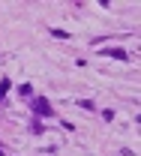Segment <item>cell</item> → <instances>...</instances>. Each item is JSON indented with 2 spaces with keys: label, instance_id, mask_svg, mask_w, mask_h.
<instances>
[{
  "label": "cell",
  "instance_id": "1",
  "mask_svg": "<svg viewBox=\"0 0 141 156\" xmlns=\"http://www.w3.org/2000/svg\"><path fill=\"white\" fill-rule=\"evenodd\" d=\"M33 114L36 117H57V111L51 108V102L45 96H33Z\"/></svg>",
  "mask_w": 141,
  "mask_h": 156
},
{
  "label": "cell",
  "instance_id": "2",
  "mask_svg": "<svg viewBox=\"0 0 141 156\" xmlns=\"http://www.w3.org/2000/svg\"><path fill=\"white\" fill-rule=\"evenodd\" d=\"M102 54H108V57H114V60H129V54H126V48H102Z\"/></svg>",
  "mask_w": 141,
  "mask_h": 156
},
{
  "label": "cell",
  "instance_id": "3",
  "mask_svg": "<svg viewBox=\"0 0 141 156\" xmlns=\"http://www.w3.org/2000/svg\"><path fill=\"white\" fill-rule=\"evenodd\" d=\"M18 96H21V99H33V84H30V81L18 84Z\"/></svg>",
  "mask_w": 141,
  "mask_h": 156
},
{
  "label": "cell",
  "instance_id": "4",
  "mask_svg": "<svg viewBox=\"0 0 141 156\" xmlns=\"http://www.w3.org/2000/svg\"><path fill=\"white\" fill-rule=\"evenodd\" d=\"M75 105L84 108V111H96V102H93V99H75Z\"/></svg>",
  "mask_w": 141,
  "mask_h": 156
},
{
  "label": "cell",
  "instance_id": "5",
  "mask_svg": "<svg viewBox=\"0 0 141 156\" xmlns=\"http://www.w3.org/2000/svg\"><path fill=\"white\" fill-rule=\"evenodd\" d=\"M9 87H12V81H9V78H3V81H0V102L6 99V93H9Z\"/></svg>",
  "mask_w": 141,
  "mask_h": 156
},
{
  "label": "cell",
  "instance_id": "6",
  "mask_svg": "<svg viewBox=\"0 0 141 156\" xmlns=\"http://www.w3.org/2000/svg\"><path fill=\"white\" fill-rule=\"evenodd\" d=\"M51 36H54V39H69V33L60 30V27H51Z\"/></svg>",
  "mask_w": 141,
  "mask_h": 156
},
{
  "label": "cell",
  "instance_id": "7",
  "mask_svg": "<svg viewBox=\"0 0 141 156\" xmlns=\"http://www.w3.org/2000/svg\"><path fill=\"white\" fill-rule=\"evenodd\" d=\"M102 120L111 123V120H114V108H105V111H102Z\"/></svg>",
  "mask_w": 141,
  "mask_h": 156
}]
</instances>
